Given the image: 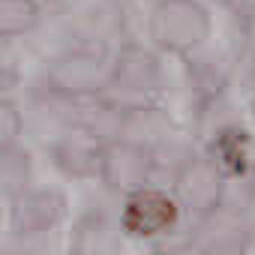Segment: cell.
Segmentation results:
<instances>
[{
    "label": "cell",
    "instance_id": "obj_1",
    "mask_svg": "<svg viewBox=\"0 0 255 255\" xmlns=\"http://www.w3.org/2000/svg\"><path fill=\"white\" fill-rule=\"evenodd\" d=\"M210 12L201 0H162L150 6L147 39L159 54L189 57L210 39Z\"/></svg>",
    "mask_w": 255,
    "mask_h": 255
},
{
    "label": "cell",
    "instance_id": "obj_2",
    "mask_svg": "<svg viewBox=\"0 0 255 255\" xmlns=\"http://www.w3.org/2000/svg\"><path fill=\"white\" fill-rule=\"evenodd\" d=\"M45 84L48 93L66 102L102 96L111 84V57L96 42H75L48 63Z\"/></svg>",
    "mask_w": 255,
    "mask_h": 255
},
{
    "label": "cell",
    "instance_id": "obj_3",
    "mask_svg": "<svg viewBox=\"0 0 255 255\" xmlns=\"http://www.w3.org/2000/svg\"><path fill=\"white\" fill-rule=\"evenodd\" d=\"M162 84L159 51L141 42H123L111 57V93L108 102L120 108H141Z\"/></svg>",
    "mask_w": 255,
    "mask_h": 255
},
{
    "label": "cell",
    "instance_id": "obj_4",
    "mask_svg": "<svg viewBox=\"0 0 255 255\" xmlns=\"http://www.w3.org/2000/svg\"><path fill=\"white\" fill-rule=\"evenodd\" d=\"M171 192H174L180 210L198 222L225 204L228 177L219 171V165L210 159V153H186L174 168Z\"/></svg>",
    "mask_w": 255,
    "mask_h": 255
},
{
    "label": "cell",
    "instance_id": "obj_5",
    "mask_svg": "<svg viewBox=\"0 0 255 255\" xmlns=\"http://www.w3.org/2000/svg\"><path fill=\"white\" fill-rule=\"evenodd\" d=\"M156 165H159V159H156L153 147H147L135 138H114L102 147L99 180L108 192L126 198V195L150 186Z\"/></svg>",
    "mask_w": 255,
    "mask_h": 255
},
{
    "label": "cell",
    "instance_id": "obj_6",
    "mask_svg": "<svg viewBox=\"0 0 255 255\" xmlns=\"http://www.w3.org/2000/svg\"><path fill=\"white\" fill-rule=\"evenodd\" d=\"M180 213L183 210H180L174 192L144 186V189L123 198V207H120L117 219H120V228L126 231V237L159 240L180 222Z\"/></svg>",
    "mask_w": 255,
    "mask_h": 255
},
{
    "label": "cell",
    "instance_id": "obj_7",
    "mask_svg": "<svg viewBox=\"0 0 255 255\" xmlns=\"http://www.w3.org/2000/svg\"><path fill=\"white\" fill-rule=\"evenodd\" d=\"M66 213H69V201L63 189L30 186L12 201L9 219H12V231L18 240H39L57 231L66 222Z\"/></svg>",
    "mask_w": 255,
    "mask_h": 255
},
{
    "label": "cell",
    "instance_id": "obj_8",
    "mask_svg": "<svg viewBox=\"0 0 255 255\" xmlns=\"http://www.w3.org/2000/svg\"><path fill=\"white\" fill-rule=\"evenodd\" d=\"M249 231H252L249 219L240 213V207H234L225 198V204L219 210H213L210 216L195 222V231L189 240L204 255H243Z\"/></svg>",
    "mask_w": 255,
    "mask_h": 255
},
{
    "label": "cell",
    "instance_id": "obj_9",
    "mask_svg": "<svg viewBox=\"0 0 255 255\" xmlns=\"http://www.w3.org/2000/svg\"><path fill=\"white\" fill-rule=\"evenodd\" d=\"M102 141L96 135H90L84 126L57 135V141L51 144V162L60 174L75 177V180H87V177H99L102 168Z\"/></svg>",
    "mask_w": 255,
    "mask_h": 255
},
{
    "label": "cell",
    "instance_id": "obj_10",
    "mask_svg": "<svg viewBox=\"0 0 255 255\" xmlns=\"http://www.w3.org/2000/svg\"><path fill=\"white\" fill-rule=\"evenodd\" d=\"M126 231L120 219H111L102 210H87L75 219L69 234V255H120Z\"/></svg>",
    "mask_w": 255,
    "mask_h": 255
},
{
    "label": "cell",
    "instance_id": "obj_11",
    "mask_svg": "<svg viewBox=\"0 0 255 255\" xmlns=\"http://www.w3.org/2000/svg\"><path fill=\"white\" fill-rule=\"evenodd\" d=\"M210 159L228 180H243L252 165V141L237 126H222L210 141Z\"/></svg>",
    "mask_w": 255,
    "mask_h": 255
},
{
    "label": "cell",
    "instance_id": "obj_12",
    "mask_svg": "<svg viewBox=\"0 0 255 255\" xmlns=\"http://www.w3.org/2000/svg\"><path fill=\"white\" fill-rule=\"evenodd\" d=\"M42 21L39 0H0V33L6 39L27 36Z\"/></svg>",
    "mask_w": 255,
    "mask_h": 255
},
{
    "label": "cell",
    "instance_id": "obj_13",
    "mask_svg": "<svg viewBox=\"0 0 255 255\" xmlns=\"http://www.w3.org/2000/svg\"><path fill=\"white\" fill-rule=\"evenodd\" d=\"M0 180H3V192L9 201H15L21 192L30 189L33 183V168H30V156L21 147L3 150V162H0Z\"/></svg>",
    "mask_w": 255,
    "mask_h": 255
},
{
    "label": "cell",
    "instance_id": "obj_14",
    "mask_svg": "<svg viewBox=\"0 0 255 255\" xmlns=\"http://www.w3.org/2000/svg\"><path fill=\"white\" fill-rule=\"evenodd\" d=\"M24 132V114L12 102V96H3L0 102V150L18 147V138Z\"/></svg>",
    "mask_w": 255,
    "mask_h": 255
},
{
    "label": "cell",
    "instance_id": "obj_15",
    "mask_svg": "<svg viewBox=\"0 0 255 255\" xmlns=\"http://www.w3.org/2000/svg\"><path fill=\"white\" fill-rule=\"evenodd\" d=\"M150 255H204L192 240H183V243H165V246H156Z\"/></svg>",
    "mask_w": 255,
    "mask_h": 255
},
{
    "label": "cell",
    "instance_id": "obj_16",
    "mask_svg": "<svg viewBox=\"0 0 255 255\" xmlns=\"http://www.w3.org/2000/svg\"><path fill=\"white\" fill-rule=\"evenodd\" d=\"M147 3H150V6H156V3H162V0H147Z\"/></svg>",
    "mask_w": 255,
    "mask_h": 255
}]
</instances>
